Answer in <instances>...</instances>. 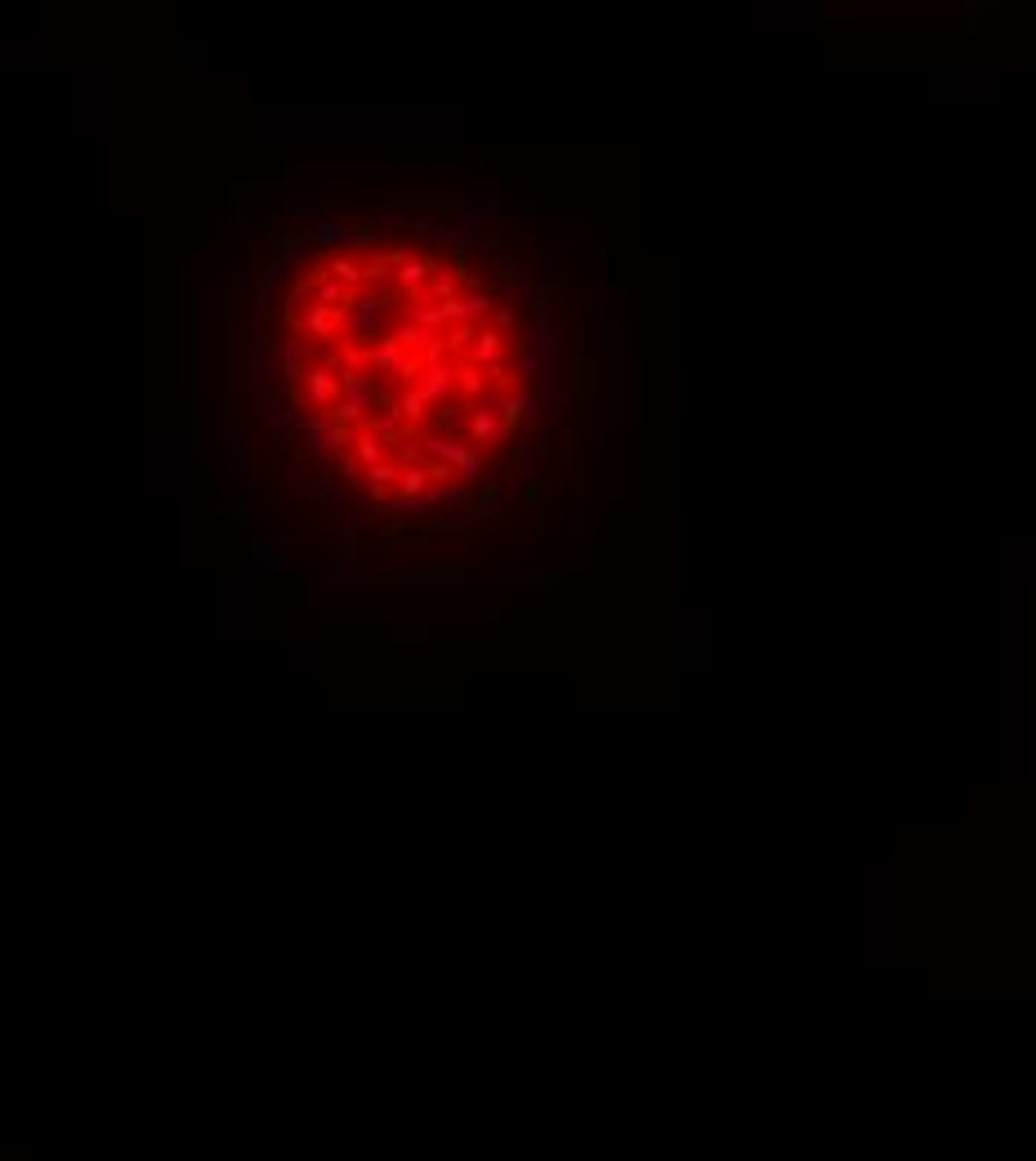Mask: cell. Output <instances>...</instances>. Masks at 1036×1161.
<instances>
[{
	"mask_svg": "<svg viewBox=\"0 0 1036 1161\" xmlns=\"http://www.w3.org/2000/svg\"><path fill=\"white\" fill-rule=\"evenodd\" d=\"M278 345H272V380H282V384H300L309 362H313V345L300 335V331H282V335H272Z\"/></svg>",
	"mask_w": 1036,
	"mask_h": 1161,
	"instance_id": "cell-2",
	"label": "cell"
},
{
	"mask_svg": "<svg viewBox=\"0 0 1036 1161\" xmlns=\"http://www.w3.org/2000/svg\"><path fill=\"white\" fill-rule=\"evenodd\" d=\"M505 345H510V335H501L496 326H478V335H473V345H469L465 362L478 367V371H492L496 362H505Z\"/></svg>",
	"mask_w": 1036,
	"mask_h": 1161,
	"instance_id": "cell-6",
	"label": "cell"
},
{
	"mask_svg": "<svg viewBox=\"0 0 1036 1161\" xmlns=\"http://www.w3.org/2000/svg\"><path fill=\"white\" fill-rule=\"evenodd\" d=\"M460 295V268L456 264H443L434 278H429V300L434 304H447V300H456Z\"/></svg>",
	"mask_w": 1036,
	"mask_h": 1161,
	"instance_id": "cell-13",
	"label": "cell"
},
{
	"mask_svg": "<svg viewBox=\"0 0 1036 1161\" xmlns=\"http://www.w3.org/2000/svg\"><path fill=\"white\" fill-rule=\"evenodd\" d=\"M429 483H434L429 465H406V469H402V478H398V496H406V501H421V496L429 492Z\"/></svg>",
	"mask_w": 1036,
	"mask_h": 1161,
	"instance_id": "cell-12",
	"label": "cell"
},
{
	"mask_svg": "<svg viewBox=\"0 0 1036 1161\" xmlns=\"http://www.w3.org/2000/svg\"><path fill=\"white\" fill-rule=\"evenodd\" d=\"M398 478H402V465L398 460H384V465H376V469L362 473V487H371L376 496H384V492L398 487Z\"/></svg>",
	"mask_w": 1036,
	"mask_h": 1161,
	"instance_id": "cell-14",
	"label": "cell"
},
{
	"mask_svg": "<svg viewBox=\"0 0 1036 1161\" xmlns=\"http://www.w3.org/2000/svg\"><path fill=\"white\" fill-rule=\"evenodd\" d=\"M434 429H438V438H456L460 443L469 434V412H465L460 402H443L438 412H434Z\"/></svg>",
	"mask_w": 1036,
	"mask_h": 1161,
	"instance_id": "cell-11",
	"label": "cell"
},
{
	"mask_svg": "<svg viewBox=\"0 0 1036 1161\" xmlns=\"http://www.w3.org/2000/svg\"><path fill=\"white\" fill-rule=\"evenodd\" d=\"M304 438H309L313 456H349L354 429H349V425H339L335 416H309V420H304Z\"/></svg>",
	"mask_w": 1036,
	"mask_h": 1161,
	"instance_id": "cell-4",
	"label": "cell"
},
{
	"mask_svg": "<svg viewBox=\"0 0 1036 1161\" xmlns=\"http://www.w3.org/2000/svg\"><path fill=\"white\" fill-rule=\"evenodd\" d=\"M393 412H398V420H402V425H425L434 406H429V398H425L416 384H411V389H402V393L393 398Z\"/></svg>",
	"mask_w": 1036,
	"mask_h": 1161,
	"instance_id": "cell-10",
	"label": "cell"
},
{
	"mask_svg": "<svg viewBox=\"0 0 1036 1161\" xmlns=\"http://www.w3.org/2000/svg\"><path fill=\"white\" fill-rule=\"evenodd\" d=\"M272 326H278V309H272L268 300H255V304H250V313H246V345H250L255 354L268 345L272 335H278Z\"/></svg>",
	"mask_w": 1036,
	"mask_h": 1161,
	"instance_id": "cell-7",
	"label": "cell"
},
{
	"mask_svg": "<svg viewBox=\"0 0 1036 1161\" xmlns=\"http://www.w3.org/2000/svg\"><path fill=\"white\" fill-rule=\"evenodd\" d=\"M264 420L272 434H295V429H304L309 416H300V402H291L282 389H268L264 393Z\"/></svg>",
	"mask_w": 1036,
	"mask_h": 1161,
	"instance_id": "cell-5",
	"label": "cell"
},
{
	"mask_svg": "<svg viewBox=\"0 0 1036 1161\" xmlns=\"http://www.w3.org/2000/svg\"><path fill=\"white\" fill-rule=\"evenodd\" d=\"M510 438H514V429H510L505 416H501V398H496V393L469 406V443H473L478 451H488V447H496V443H510Z\"/></svg>",
	"mask_w": 1036,
	"mask_h": 1161,
	"instance_id": "cell-3",
	"label": "cell"
},
{
	"mask_svg": "<svg viewBox=\"0 0 1036 1161\" xmlns=\"http://www.w3.org/2000/svg\"><path fill=\"white\" fill-rule=\"evenodd\" d=\"M282 211H317V192H287L282 197Z\"/></svg>",
	"mask_w": 1036,
	"mask_h": 1161,
	"instance_id": "cell-16",
	"label": "cell"
},
{
	"mask_svg": "<svg viewBox=\"0 0 1036 1161\" xmlns=\"http://www.w3.org/2000/svg\"><path fill=\"white\" fill-rule=\"evenodd\" d=\"M416 389L429 398V406H443V402L456 393V371H451L447 362H434V367L421 371V384H416Z\"/></svg>",
	"mask_w": 1036,
	"mask_h": 1161,
	"instance_id": "cell-8",
	"label": "cell"
},
{
	"mask_svg": "<svg viewBox=\"0 0 1036 1161\" xmlns=\"http://www.w3.org/2000/svg\"><path fill=\"white\" fill-rule=\"evenodd\" d=\"M384 451H389V447H384V443H380V438H376V434H371L367 425H362V429H354V443H349V460H354V465H358L362 473H367V469H376V465H384Z\"/></svg>",
	"mask_w": 1036,
	"mask_h": 1161,
	"instance_id": "cell-9",
	"label": "cell"
},
{
	"mask_svg": "<svg viewBox=\"0 0 1036 1161\" xmlns=\"http://www.w3.org/2000/svg\"><path fill=\"white\" fill-rule=\"evenodd\" d=\"M376 406H380V389H376L371 371H358V376H344V393L335 398V406L326 416H335L339 425H349V429H362Z\"/></svg>",
	"mask_w": 1036,
	"mask_h": 1161,
	"instance_id": "cell-1",
	"label": "cell"
},
{
	"mask_svg": "<svg viewBox=\"0 0 1036 1161\" xmlns=\"http://www.w3.org/2000/svg\"><path fill=\"white\" fill-rule=\"evenodd\" d=\"M510 478H514V483H532V478H536V456L527 447H518L510 456Z\"/></svg>",
	"mask_w": 1036,
	"mask_h": 1161,
	"instance_id": "cell-15",
	"label": "cell"
}]
</instances>
